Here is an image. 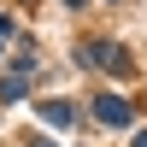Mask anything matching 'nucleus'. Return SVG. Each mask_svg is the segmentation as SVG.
<instances>
[{
    "label": "nucleus",
    "mask_w": 147,
    "mask_h": 147,
    "mask_svg": "<svg viewBox=\"0 0 147 147\" xmlns=\"http://www.w3.org/2000/svg\"><path fill=\"white\" fill-rule=\"evenodd\" d=\"M82 65H100V71H118V77H124V71H129V53L112 47V41H94L88 53H82Z\"/></svg>",
    "instance_id": "f03ea898"
},
{
    "label": "nucleus",
    "mask_w": 147,
    "mask_h": 147,
    "mask_svg": "<svg viewBox=\"0 0 147 147\" xmlns=\"http://www.w3.org/2000/svg\"><path fill=\"white\" fill-rule=\"evenodd\" d=\"M12 35H18V30H12V18L0 12V41H12Z\"/></svg>",
    "instance_id": "39448f33"
},
{
    "label": "nucleus",
    "mask_w": 147,
    "mask_h": 147,
    "mask_svg": "<svg viewBox=\"0 0 147 147\" xmlns=\"http://www.w3.org/2000/svg\"><path fill=\"white\" fill-rule=\"evenodd\" d=\"M41 118H47L53 129H65L71 118H77V106H71V100H41Z\"/></svg>",
    "instance_id": "7ed1b4c3"
},
{
    "label": "nucleus",
    "mask_w": 147,
    "mask_h": 147,
    "mask_svg": "<svg viewBox=\"0 0 147 147\" xmlns=\"http://www.w3.org/2000/svg\"><path fill=\"white\" fill-rule=\"evenodd\" d=\"M136 147H147V129H141V136H136Z\"/></svg>",
    "instance_id": "423d86ee"
},
{
    "label": "nucleus",
    "mask_w": 147,
    "mask_h": 147,
    "mask_svg": "<svg viewBox=\"0 0 147 147\" xmlns=\"http://www.w3.org/2000/svg\"><path fill=\"white\" fill-rule=\"evenodd\" d=\"M94 118L112 129H129V118H136V106L124 100V94H94Z\"/></svg>",
    "instance_id": "f257e3e1"
},
{
    "label": "nucleus",
    "mask_w": 147,
    "mask_h": 147,
    "mask_svg": "<svg viewBox=\"0 0 147 147\" xmlns=\"http://www.w3.org/2000/svg\"><path fill=\"white\" fill-rule=\"evenodd\" d=\"M24 94H30V77L24 71H6L0 77V100H24Z\"/></svg>",
    "instance_id": "20e7f679"
},
{
    "label": "nucleus",
    "mask_w": 147,
    "mask_h": 147,
    "mask_svg": "<svg viewBox=\"0 0 147 147\" xmlns=\"http://www.w3.org/2000/svg\"><path fill=\"white\" fill-rule=\"evenodd\" d=\"M65 6H82V0H65Z\"/></svg>",
    "instance_id": "0eeeda50"
},
{
    "label": "nucleus",
    "mask_w": 147,
    "mask_h": 147,
    "mask_svg": "<svg viewBox=\"0 0 147 147\" xmlns=\"http://www.w3.org/2000/svg\"><path fill=\"white\" fill-rule=\"evenodd\" d=\"M35 147H53V141H35Z\"/></svg>",
    "instance_id": "6e6552de"
}]
</instances>
